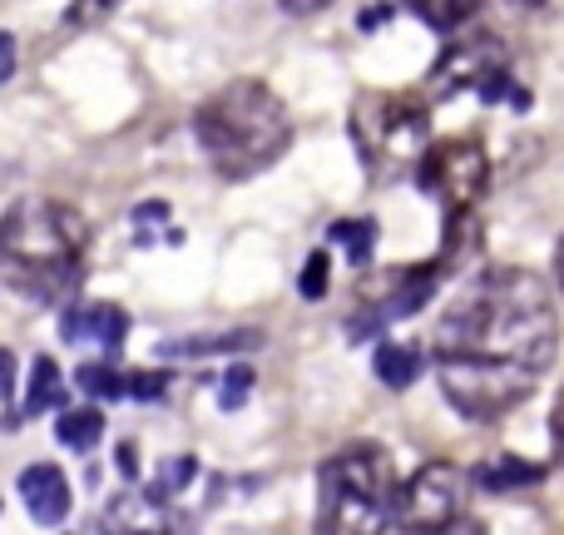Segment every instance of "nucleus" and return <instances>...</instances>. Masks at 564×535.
I'll use <instances>...</instances> for the list:
<instances>
[{"label": "nucleus", "instance_id": "33", "mask_svg": "<svg viewBox=\"0 0 564 535\" xmlns=\"http://www.w3.org/2000/svg\"><path fill=\"white\" fill-rule=\"evenodd\" d=\"M282 10H288V15H317V10H327L332 0H278Z\"/></svg>", "mask_w": 564, "mask_h": 535}, {"label": "nucleus", "instance_id": "1", "mask_svg": "<svg viewBox=\"0 0 564 535\" xmlns=\"http://www.w3.org/2000/svg\"><path fill=\"white\" fill-rule=\"evenodd\" d=\"M560 352L555 292L530 268H486L441 308L436 357H490L545 372Z\"/></svg>", "mask_w": 564, "mask_h": 535}, {"label": "nucleus", "instance_id": "9", "mask_svg": "<svg viewBox=\"0 0 564 535\" xmlns=\"http://www.w3.org/2000/svg\"><path fill=\"white\" fill-rule=\"evenodd\" d=\"M510 69V50L500 35H460L451 40L446 50L436 55V65H431L426 75V89L441 99H456V95H480V85H490L496 75H506Z\"/></svg>", "mask_w": 564, "mask_h": 535}, {"label": "nucleus", "instance_id": "5", "mask_svg": "<svg viewBox=\"0 0 564 535\" xmlns=\"http://www.w3.org/2000/svg\"><path fill=\"white\" fill-rule=\"evenodd\" d=\"M351 145L377 184L416 174V164L431 149L426 105L416 95H397V89H367L351 105Z\"/></svg>", "mask_w": 564, "mask_h": 535}, {"label": "nucleus", "instance_id": "23", "mask_svg": "<svg viewBox=\"0 0 564 535\" xmlns=\"http://www.w3.org/2000/svg\"><path fill=\"white\" fill-rule=\"evenodd\" d=\"M327 288H332V258L317 248V254H307V264L297 272V292L307 302H317V298H327Z\"/></svg>", "mask_w": 564, "mask_h": 535}, {"label": "nucleus", "instance_id": "31", "mask_svg": "<svg viewBox=\"0 0 564 535\" xmlns=\"http://www.w3.org/2000/svg\"><path fill=\"white\" fill-rule=\"evenodd\" d=\"M550 437H555V451L564 457V387H560V397H555V411H550Z\"/></svg>", "mask_w": 564, "mask_h": 535}, {"label": "nucleus", "instance_id": "6", "mask_svg": "<svg viewBox=\"0 0 564 535\" xmlns=\"http://www.w3.org/2000/svg\"><path fill=\"white\" fill-rule=\"evenodd\" d=\"M446 402L470 421H496L516 411L520 402L535 392L540 372H525L516 362H490V357H441L436 367Z\"/></svg>", "mask_w": 564, "mask_h": 535}, {"label": "nucleus", "instance_id": "4", "mask_svg": "<svg viewBox=\"0 0 564 535\" xmlns=\"http://www.w3.org/2000/svg\"><path fill=\"white\" fill-rule=\"evenodd\" d=\"M397 467L377 441H351L317 471V535H387L397 526Z\"/></svg>", "mask_w": 564, "mask_h": 535}, {"label": "nucleus", "instance_id": "2", "mask_svg": "<svg viewBox=\"0 0 564 535\" xmlns=\"http://www.w3.org/2000/svg\"><path fill=\"white\" fill-rule=\"evenodd\" d=\"M194 139L218 179H253L278 164L292 139L288 105L263 79H228L198 105Z\"/></svg>", "mask_w": 564, "mask_h": 535}, {"label": "nucleus", "instance_id": "15", "mask_svg": "<svg viewBox=\"0 0 564 535\" xmlns=\"http://www.w3.org/2000/svg\"><path fill=\"white\" fill-rule=\"evenodd\" d=\"M45 411H65V377H59V362L40 352V357L30 362L25 417H45Z\"/></svg>", "mask_w": 564, "mask_h": 535}, {"label": "nucleus", "instance_id": "19", "mask_svg": "<svg viewBox=\"0 0 564 535\" xmlns=\"http://www.w3.org/2000/svg\"><path fill=\"white\" fill-rule=\"evenodd\" d=\"M332 244L347 248L351 268H371V254H377V218H337L332 224Z\"/></svg>", "mask_w": 564, "mask_h": 535}, {"label": "nucleus", "instance_id": "26", "mask_svg": "<svg viewBox=\"0 0 564 535\" xmlns=\"http://www.w3.org/2000/svg\"><path fill=\"white\" fill-rule=\"evenodd\" d=\"M248 397H253V372H248V367H234V372L224 377V387H218V407H224V411H238Z\"/></svg>", "mask_w": 564, "mask_h": 535}, {"label": "nucleus", "instance_id": "22", "mask_svg": "<svg viewBox=\"0 0 564 535\" xmlns=\"http://www.w3.org/2000/svg\"><path fill=\"white\" fill-rule=\"evenodd\" d=\"M194 477H198V461L194 457H174V461H164V471L154 477L149 496H154V501H174L184 486H194Z\"/></svg>", "mask_w": 564, "mask_h": 535}, {"label": "nucleus", "instance_id": "7", "mask_svg": "<svg viewBox=\"0 0 564 535\" xmlns=\"http://www.w3.org/2000/svg\"><path fill=\"white\" fill-rule=\"evenodd\" d=\"M486 179H490V159L476 139H441L416 164V184L426 189V199H436L446 214H470L476 199L486 194Z\"/></svg>", "mask_w": 564, "mask_h": 535}, {"label": "nucleus", "instance_id": "17", "mask_svg": "<svg viewBox=\"0 0 564 535\" xmlns=\"http://www.w3.org/2000/svg\"><path fill=\"white\" fill-rule=\"evenodd\" d=\"M540 481H545V467H535V461H516V457H500V461H490V467L476 471V486L496 491V496L520 491V486H540Z\"/></svg>", "mask_w": 564, "mask_h": 535}, {"label": "nucleus", "instance_id": "27", "mask_svg": "<svg viewBox=\"0 0 564 535\" xmlns=\"http://www.w3.org/2000/svg\"><path fill=\"white\" fill-rule=\"evenodd\" d=\"M134 224H139V238L149 244V234H154L149 224H169V204H139L134 208Z\"/></svg>", "mask_w": 564, "mask_h": 535}, {"label": "nucleus", "instance_id": "34", "mask_svg": "<svg viewBox=\"0 0 564 535\" xmlns=\"http://www.w3.org/2000/svg\"><path fill=\"white\" fill-rule=\"evenodd\" d=\"M387 15H391V6H371L367 15H357V25H361V30H371V25H381Z\"/></svg>", "mask_w": 564, "mask_h": 535}, {"label": "nucleus", "instance_id": "13", "mask_svg": "<svg viewBox=\"0 0 564 535\" xmlns=\"http://www.w3.org/2000/svg\"><path fill=\"white\" fill-rule=\"evenodd\" d=\"M20 501L30 506V521H40V526H59V521L69 516V506H75L65 471L50 467V461H35V467L20 477Z\"/></svg>", "mask_w": 564, "mask_h": 535}, {"label": "nucleus", "instance_id": "28", "mask_svg": "<svg viewBox=\"0 0 564 535\" xmlns=\"http://www.w3.org/2000/svg\"><path fill=\"white\" fill-rule=\"evenodd\" d=\"M115 467H119V477H124V481H134V477H139V447H134V441H119Z\"/></svg>", "mask_w": 564, "mask_h": 535}, {"label": "nucleus", "instance_id": "30", "mask_svg": "<svg viewBox=\"0 0 564 535\" xmlns=\"http://www.w3.org/2000/svg\"><path fill=\"white\" fill-rule=\"evenodd\" d=\"M10 392H15V357L0 347V402H6Z\"/></svg>", "mask_w": 564, "mask_h": 535}, {"label": "nucleus", "instance_id": "21", "mask_svg": "<svg viewBox=\"0 0 564 535\" xmlns=\"http://www.w3.org/2000/svg\"><path fill=\"white\" fill-rule=\"evenodd\" d=\"M75 382L85 387V397H99V402L124 397V372H115L109 362H79Z\"/></svg>", "mask_w": 564, "mask_h": 535}, {"label": "nucleus", "instance_id": "12", "mask_svg": "<svg viewBox=\"0 0 564 535\" xmlns=\"http://www.w3.org/2000/svg\"><path fill=\"white\" fill-rule=\"evenodd\" d=\"M59 338L65 342H95L105 352H119L129 338V312L115 302H79L59 312Z\"/></svg>", "mask_w": 564, "mask_h": 535}, {"label": "nucleus", "instance_id": "25", "mask_svg": "<svg viewBox=\"0 0 564 535\" xmlns=\"http://www.w3.org/2000/svg\"><path fill=\"white\" fill-rule=\"evenodd\" d=\"M169 392V372H124V397L159 402Z\"/></svg>", "mask_w": 564, "mask_h": 535}, {"label": "nucleus", "instance_id": "20", "mask_svg": "<svg viewBox=\"0 0 564 535\" xmlns=\"http://www.w3.org/2000/svg\"><path fill=\"white\" fill-rule=\"evenodd\" d=\"M406 10L416 20H426L431 30H456V25H466V20L476 15L480 0H406Z\"/></svg>", "mask_w": 564, "mask_h": 535}, {"label": "nucleus", "instance_id": "8", "mask_svg": "<svg viewBox=\"0 0 564 535\" xmlns=\"http://www.w3.org/2000/svg\"><path fill=\"white\" fill-rule=\"evenodd\" d=\"M460 501H466V477L456 461H426L397 491V526L406 535H436L460 516Z\"/></svg>", "mask_w": 564, "mask_h": 535}, {"label": "nucleus", "instance_id": "11", "mask_svg": "<svg viewBox=\"0 0 564 535\" xmlns=\"http://www.w3.org/2000/svg\"><path fill=\"white\" fill-rule=\"evenodd\" d=\"M105 535H188L184 516L169 501H154L149 491H119L99 516Z\"/></svg>", "mask_w": 564, "mask_h": 535}, {"label": "nucleus", "instance_id": "10", "mask_svg": "<svg viewBox=\"0 0 564 535\" xmlns=\"http://www.w3.org/2000/svg\"><path fill=\"white\" fill-rule=\"evenodd\" d=\"M441 278H446V268H441L436 258H431V264H416L411 272H401L397 288L381 292V298L371 302L367 312H357V318L347 322V338H371V332H381L387 322H397V318H411V312H421L431 298H436Z\"/></svg>", "mask_w": 564, "mask_h": 535}, {"label": "nucleus", "instance_id": "16", "mask_svg": "<svg viewBox=\"0 0 564 535\" xmlns=\"http://www.w3.org/2000/svg\"><path fill=\"white\" fill-rule=\"evenodd\" d=\"M238 347H263V332H218V338H174L159 342V357H218V352H238Z\"/></svg>", "mask_w": 564, "mask_h": 535}, {"label": "nucleus", "instance_id": "3", "mask_svg": "<svg viewBox=\"0 0 564 535\" xmlns=\"http://www.w3.org/2000/svg\"><path fill=\"white\" fill-rule=\"evenodd\" d=\"M85 248V218L55 199H20L0 218V268L30 298H59L75 288Z\"/></svg>", "mask_w": 564, "mask_h": 535}, {"label": "nucleus", "instance_id": "35", "mask_svg": "<svg viewBox=\"0 0 564 535\" xmlns=\"http://www.w3.org/2000/svg\"><path fill=\"white\" fill-rule=\"evenodd\" d=\"M555 268H560V288H564V238H560V248H555Z\"/></svg>", "mask_w": 564, "mask_h": 535}, {"label": "nucleus", "instance_id": "29", "mask_svg": "<svg viewBox=\"0 0 564 535\" xmlns=\"http://www.w3.org/2000/svg\"><path fill=\"white\" fill-rule=\"evenodd\" d=\"M10 75H15V35L0 30V85H6Z\"/></svg>", "mask_w": 564, "mask_h": 535}, {"label": "nucleus", "instance_id": "14", "mask_svg": "<svg viewBox=\"0 0 564 535\" xmlns=\"http://www.w3.org/2000/svg\"><path fill=\"white\" fill-rule=\"evenodd\" d=\"M371 372H377L381 387L406 392L411 382L426 372V352H421L416 342H381L377 357H371Z\"/></svg>", "mask_w": 564, "mask_h": 535}, {"label": "nucleus", "instance_id": "32", "mask_svg": "<svg viewBox=\"0 0 564 535\" xmlns=\"http://www.w3.org/2000/svg\"><path fill=\"white\" fill-rule=\"evenodd\" d=\"M436 535H490V531L480 526V521H470V516H456V521H451V526H441Z\"/></svg>", "mask_w": 564, "mask_h": 535}, {"label": "nucleus", "instance_id": "24", "mask_svg": "<svg viewBox=\"0 0 564 535\" xmlns=\"http://www.w3.org/2000/svg\"><path fill=\"white\" fill-rule=\"evenodd\" d=\"M119 6H124V0H69V6H65V30L99 25V20H109Z\"/></svg>", "mask_w": 564, "mask_h": 535}, {"label": "nucleus", "instance_id": "18", "mask_svg": "<svg viewBox=\"0 0 564 535\" xmlns=\"http://www.w3.org/2000/svg\"><path fill=\"white\" fill-rule=\"evenodd\" d=\"M55 431L69 451H95L99 437H105V417H99V407H65Z\"/></svg>", "mask_w": 564, "mask_h": 535}]
</instances>
